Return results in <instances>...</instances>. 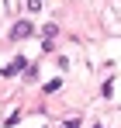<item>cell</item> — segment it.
<instances>
[{
  "instance_id": "1",
  "label": "cell",
  "mask_w": 121,
  "mask_h": 128,
  "mask_svg": "<svg viewBox=\"0 0 121 128\" xmlns=\"http://www.w3.org/2000/svg\"><path fill=\"white\" fill-rule=\"evenodd\" d=\"M35 28H31V21H18L14 28H10V42H21V38H28Z\"/></svg>"
},
{
  "instance_id": "2",
  "label": "cell",
  "mask_w": 121,
  "mask_h": 128,
  "mask_svg": "<svg viewBox=\"0 0 121 128\" xmlns=\"http://www.w3.org/2000/svg\"><path fill=\"white\" fill-rule=\"evenodd\" d=\"M21 69H24V59H21V56H18V59H14V62L7 66V69H4V73H0V76H18Z\"/></svg>"
},
{
  "instance_id": "3",
  "label": "cell",
  "mask_w": 121,
  "mask_h": 128,
  "mask_svg": "<svg viewBox=\"0 0 121 128\" xmlns=\"http://www.w3.org/2000/svg\"><path fill=\"white\" fill-rule=\"evenodd\" d=\"M62 128H80V118H69V121H66Z\"/></svg>"
},
{
  "instance_id": "4",
  "label": "cell",
  "mask_w": 121,
  "mask_h": 128,
  "mask_svg": "<svg viewBox=\"0 0 121 128\" xmlns=\"http://www.w3.org/2000/svg\"><path fill=\"white\" fill-rule=\"evenodd\" d=\"M28 7H31V10H38V7H42V0H28Z\"/></svg>"
},
{
  "instance_id": "5",
  "label": "cell",
  "mask_w": 121,
  "mask_h": 128,
  "mask_svg": "<svg viewBox=\"0 0 121 128\" xmlns=\"http://www.w3.org/2000/svg\"><path fill=\"white\" fill-rule=\"evenodd\" d=\"M94 128H104V125H94Z\"/></svg>"
}]
</instances>
